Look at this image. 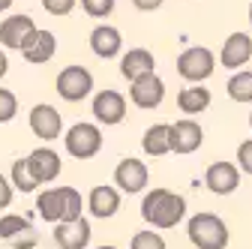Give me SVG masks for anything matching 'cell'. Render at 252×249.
Returning <instances> with one entry per match:
<instances>
[{
    "label": "cell",
    "instance_id": "6da1fadb",
    "mask_svg": "<svg viewBox=\"0 0 252 249\" xmlns=\"http://www.w3.org/2000/svg\"><path fill=\"white\" fill-rule=\"evenodd\" d=\"M186 216V198L159 186V189H150L141 198V219L153 228V231H165L174 228L177 222H183Z\"/></svg>",
    "mask_w": 252,
    "mask_h": 249
},
{
    "label": "cell",
    "instance_id": "7a4b0ae2",
    "mask_svg": "<svg viewBox=\"0 0 252 249\" xmlns=\"http://www.w3.org/2000/svg\"><path fill=\"white\" fill-rule=\"evenodd\" d=\"M36 213L45 222H72L81 216V192L75 186H57V189H45L36 198Z\"/></svg>",
    "mask_w": 252,
    "mask_h": 249
},
{
    "label": "cell",
    "instance_id": "3957f363",
    "mask_svg": "<svg viewBox=\"0 0 252 249\" xmlns=\"http://www.w3.org/2000/svg\"><path fill=\"white\" fill-rule=\"evenodd\" d=\"M186 234L192 240V246L198 249H225L228 246V225L216 213H195L186 222Z\"/></svg>",
    "mask_w": 252,
    "mask_h": 249
},
{
    "label": "cell",
    "instance_id": "277c9868",
    "mask_svg": "<svg viewBox=\"0 0 252 249\" xmlns=\"http://www.w3.org/2000/svg\"><path fill=\"white\" fill-rule=\"evenodd\" d=\"M216 69V57L210 48L195 45V48H186L183 54H177V72L180 78H186L189 84H201L204 78H210Z\"/></svg>",
    "mask_w": 252,
    "mask_h": 249
},
{
    "label": "cell",
    "instance_id": "5b68a950",
    "mask_svg": "<svg viewBox=\"0 0 252 249\" xmlns=\"http://www.w3.org/2000/svg\"><path fill=\"white\" fill-rule=\"evenodd\" d=\"M54 87H57V96L63 102H81V99L90 96V90H93V75H90V69L72 63V66L57 72Z\"/></svg>",
    "mask_w": 252,
    "mask_h": 249
},
{
    "label": "cell",
    "instance_id": "8992f818",
    "mask_svg": "<svg viewBox=\"0 0 252 249\" xmlns=\"http://www.w3.org/2000/svg\"><path fill=\"white\" fill-rule=\"evenodd\" d=\"M66 150L75 159H93L102 150V129L93 126V123L78 120L75 126H69V132H66Z\"/></svg>",
    "mask_w": 252,
    "mask_h": 249
},
{
    "label": "cell",
    "instance_id": "52a82bcc",
    "mask_svg": "<svg viewBox=\"0 0 252 249\" xmlns=\"http://www.w3.org/2000/svg\"><path fill=\"white\" fill-rule=\"evenodd\" d=\"M147 180H150V171L141 159L135 156H126L117 162L114 168V189L117 192H126V195H138L147 189Z\"/></svg>",
    "mask_w": 252,
    "mask_h": 249
},
{
    "label": "cell",
    "instance_id": "ba28073f",
    "mask_svg": "<svg viewBox=\"0 0 252 249\" xmlns=\"http://www.w3.org/2000/svg\"><path fill=\"white\" fill-rule=\"evenodd\" d=\"M90 111L96 117V123H102V126H117L126 117V96L120 90H111V87L99 90L90 102Z\"/></svg>",
    "mask_w": 252,
    "mask_h": 249
},
{
    "label": "cell",
    "instance_id": "9c48e42d",
    "mask_svg": "<svg viewBox=\"0 0 252 249\" xmlns=\"http://www.w3.org/2000/svg\"><path fill=\"white\" fill-rule=\"evenodd\" d=\"M129 96H132V102H135L138 108H144V111L159 108L162 99H165V81L156 75V72H147V75H141V78H135V81L129 84Z\"/></svg>",
    "mask_w": 252,
    "mask_h": 249
},
{
    "label": "cell",
    "instance_id": "30bf717a",
    "mask_svg": "<svg viewBox=\"0 0 252 249\" xmlns=\"http://www.w3.org/2000/svg\"><path fill=\"white\" fill-rule=\"evenodd\" d=\"M204 141V132L195 120L168 123V153H195Z\"/></svg>",
    "mask_w": 252,
    "mask_h": 249
},
{
    "label": "cell",
    "instance_id": "8fae6325",
    "mask_svg": "<svg viewBox=\"0 0 252 249\" xmlns=\"http://www.w3.org/2000/svg\"><path fill=\"white\" fill-rule=\"evenodd\" d=\"M204 186L213 192V195H231V192H237V186H240V171H237V165L234 162H213V165H207V171H204Z\"/></svg>",
    "mask_w": 252,
    "mask_h": 249
},
{
    "label": "cell",
    "instance_id": "7c38bea8",
    "mask_svg": "<svg viewBox=\"0 0 252 249\" xmlns=\"http://www.w3.org/2000/svg\"><path fill=\"white\" fill-rule=\"evenodd\" d=\"M30 129H33L36 138L42 141H54L63 129V120H60V111L48 102H39L33 105V111H30Z\"/></svg>",
    "mask_w": 252,
    "mask_h": 249
},
{
    "label": "cell",
    "instance_id": "4fadbf2b",
    "mask_svg": "<svg viewBox=\"0 0 252 249\" xmlns=\"http://www.w3.org/2000/svg\"><path fill=\"white\" fill-rule=\"evenodd\" d=\"M54 51H57V39H54V33L51 30H33L27 39H24V45H21V54H24V60L27 63H48V60L54 57Z\"/></svg>",
    "mask_w": 252,
    "mask_h": 249
},
{
    "label": "cell",
    "instance_id": "5bb4252c",
    "mask_svg": "<svg viewBox=\"0 0 252 249\" xmlns=\"http://www.w3.org/2000/svg\"><path fill=\"white\" fill-rule=\"evenodd\" d=\"M90 222L84 219V216H78V219L72 222H57L54 225V243L60 249H84L90 243Z\"/></svg>",
    "mask_w": 252,
    "mask_h": 249
},
{
    "label": "cell",
    "instance_id": "9a60e30c",
    "mask_svg": "<svg viewBox=\"0 0 252 249\" xmlns=\"http://www.w3.org/2000/svg\"><path fill=\"white\" fill-rule=\"evenodd\" d=\"M87 210H90V216H96V219H111L120 210V192L108 183L93 186L90 195H87Z\"/></svg>",
    "mask_w": 252,
    "mask_h": 249
},
{
    "label": "cell",
    "instance_id": "2e32d148",
    "mask_svg": "<svg viewBox=\"0 0 252 249\" xmlns=\"http://www.w3.org/2000/svg\"><path fill=\"white\" fill-rule=\"evenodd\" d=\"M123 48V39H120V30L111 27V24H96L90 30V51L102 57V60H111L117 57Z\"/></svg>",
    "mask_w": 252,
    "mask_h": 249
},
{
    "label": "cell",
    "instance_id": "e0dca14e",
    "mask_svg": "<svg viewBox=\"0 0 252 249\" xmlns=\"http://www.w3.org/2000/svg\"><path fill=\"white\" fill-rule=\"evenodd\" d=\"M249 57H252V39L249 33H231L222 45V54H219V60H222V66L225 69H243V63H249Z\"/></svg>",
    "mask_w": 252,
    "mask_h": 249
},
{
    "label": "cell",
    "instance_id": "ac0fdd59",
    "mask_svg": "<svg viewBox=\"0 0 252 249\" xmlns=\"http://www.w3.org/2000/svg\"><path fill=\"white\" fill-rule=\"evenodd\" d=\"M36 30V24H33V18L30 15H9L3 24H0V45L3 48H18L21 51V45H24V39L30 36Z\"/></svg>",
    "mask_w": 252,
    "mask_h": 249
},
{
    "label": "cell",
    "instance_id": "d6986e66",
    "mask_svg": "<svg viewBox=\"0 0 252 249\" xmlns=\"http://www.w3.org/2000/svg\"><path fill=\"white\" fill-rule=\"evenodd\" d=\"M24 162H27V171L36 177V183H51L60 174V156L48 147H36Z\"/></svg>",
    "mask_w": 252,
    "mask_h": 249
},
{
    "label": "cell",
    "instance_id": "ffe728a7",
    "mask_svg": "<svg viewBox=\"0 0 252 249\" xmlns=\"http://www.w3.org/2000/svg\"><path fill=\"white\" fill-rule=\"evenodd\" d=\"M147 72H156V57L147 48H129L120 57V75L126 81H135Z\"/></svg>",
    "mask_w": 252,
    "mask_h": 249
},
{
    "label": "cell",
    "instance_id": "44dd1931",
    "mask_svg": "<svg viewBox=\"0 0 252 249\" xmlns=\"http://www.w3.org/2000/svg\"><path fill=\"white\" fill-rule=\"evenodd\" d=\"M210 105V90L204 84H189L177 93V108L186 114H201Z\"/></svg>",
    "mask_w": 252,
    "mask_h": 249
},
{
    "label": "cell",
    "instance_id": "7402d4cb",
    "mask_svg": "<svg viewBox=\"0 0 252 249\" xmlns=\"http://www.w3.org/2000/svg\"><path fill=\"white\" fill-rule=\"evenodd\" d=\"M141 150L147 156H165L168 153V123H156L141 135Z\"/></svg>",
    "mask_w": 252,
    "mask_h": 249
},
{
    "label": "cell",
    "instance_id": "603a6c76",
    "mask_svg": "<svg viewBox=\"0 0 252 249\" xmlns=\"http://www.w3.org/2000/svg\"><path fill=\"white\" fill-rule=\"evenodd\" d=\"M225 90H228V96H231L234 102H252V72L237 69V72L228 78Z\"/></svg>",
    "mask_w": 252,
    "mask_h": 249
},
{
    "label": "cell",
    "instance_id": "cb8c5ba5",
    "mask_svg": "<svg viewBox=\"0 0 252 249\" xmlns=\"http://www.w3.org/2000/svg\"><path fill=\"white\" fill-rule=\"evenodd\" d=\"M9 186H12V189H18V192H33V189H39L36 177L27 171V162H24V159H15V162H12Z\"/></svg>",
    "mask_w": 252,
    "mask_h": 249
},
{
    "label": "cell",
    "instance_id": "d4e9b609",
    "mask_svg": "<svg viewBox=\"0 0 252 249\" xmlns=\"http://www.w3.org/2000/svg\"><path fill=\"white\" fill-rule=\"evenodd\" d=\"M30 231V222L24 219V216H18V213H6L3 219H0V240H18L21 234H27Z\"/></svg>",
    "mask_w": 252,
    "mask_h": 249
},
{
    "label": "cell",
    "instance_id": "484cf974",
    "mask_svg": "<svg viewBox=\"0 0 252 249\" xmlns=\"http://www.w3.org/2000/svg\"><path fill=\"white\" fill-rule=\"evenodd\" d=\"M129 249H168V246H165V240H162V234H159V231L144 228V231L132 234V240H129Z\"/></svg>",
    "mask_w": 252,
    "mask_h": 249
},
{
    "label": "cell",
    "instance_id": "4316f807",
    "mask_svg": "<svg viewBox=\"0 0 252 249\" xmlns=\"http://www.w3.org/2000/svg\"><path fill=\"white\" fill-rule=\"evenodd\" d=\"M15 114H18V99H15V93L6 90V87H0V123H9Z\"/></svg>",
    "mask_w": 252,
    "mask_h": 249
},
{
    "label": "cell",
    "instance_id": "83f0119b",
    "mask_svg": "<svg viewBox=\"0 0 252 249\" xmlns=\"http://www.w3.org/2000/svg\"><path fill=\"white\" fill-rule=\"evenodd\" d=\"M81 9L90 18H108L114 12V0H81Z\"/></svg>",
    "mask_w": 252,
    "mask_h": 249
},
{
    "label": "cell",
    "instance_id": "f1b7e54d",
    "mask_svg": "<svg viewBox=\"0 0 252 249\" xmlns=\"http://www.w3.org/2000/svg\"><path fill=\"white\" fill-rule=\"evenodd\" d=\"M237 171L240 174H252V138H246V141H240V147H237Z\"/></svg>",
    "mask_w": 252,
    "mask_h": 249
},
{
    "label": "cell",
    "instance_id": "f546056e",
    "mask_svg": "<svg viewBox=\"0 0 252 249\" xmlns=\"http://www.w3.org/2000/svg\"><path fill=\"white\" fill-rule=\"evenodd\" d=\"M75 3L78 0H42V6H45V12L48 15H69L72 9H75Z\"/></svg>",
    "mask_w": 252,
    "mask_h": 249
},
{
    "label": "cell",
    "instance_id": "4dcf8cb0",
    "mask_svg": "<svg viewBox=\"0 0 252 249\" xmlns=\"http://www.w3.org/2000/svg\"><path fill=\"white\" fill-rule=\"evenodd\" d=\"M36 243H39V234H36L33 228H30L27 234H21L18 240H12V249H33Z\"/></svg>",
    "mask_w": 252,
    "mask_h": 249
},
{
    "label": "cell",
    "instance_id": "1f68e13d",
    "mask_svg": "<svg viewBox=\"0 0 252 249\" xmlns=\"http://www.w3.org/2000/svg\"><path fill=\"white\" fill-rule=\"evenodd\" d=\"M12 186H9V180L3 177V174H0V210H3V207H9V201H12Z\"/></svg>",
    "mask_w": 252,
    "mask_h": 249
},
{
    "label": "cell",
    "instance_id": "d6a6232c",
    "mask_svg": "<svg viewBox=\"0 0 252 249\" xmlns=\"http://www.w3.org/2000/svg\"><path fill=\"white\" fill-rule=\"evenodd\" d=\"M132 3H135L141 12H153V9H159V6L165 3V0H132Z\"/></svg>",
    "mask_w": 252,
    "mask_h": 249
},
{
    "label": "cell",
    "instance_id": "836d02e7",
    "mask_svg": "<svg viewBox=\"0 0 252 249\" xmlns=\"http://www.w3.org/2000/svg\"><path fill=\"white\" fill-rule=\"evenodd\" d=\"M6 69H9V57H6L3 51H0V78L6 75Z\"/></svg>",
    "mask_w": 252,
    "mask_h": 249
},
{
    "label": "cell",
    "instance_id": "e575fe53",
    "mask_svg": "<svg viewBox=\"0 0 252 249\" xmlns=\"http://www.w3.org/2000/svg\"><path fill=\"white\" fill-rule=\"evenodd\" d=\"M12 6V0H0V12H3V9H9Z\"/></svg>",
    "mask_w": 252,
    "mask_h": 249
},
{
    "label": "cell",
    "instance_id": "d590c367",
    "mask_svg": "<svg viewBox=\"0 0 252 249\" xmlns=\"http://www.w3.org/2000/svg\"><path fill=\"white\" fill-rule=\"evenodd\" d=\"M249 24H252V3H249Z\"/></svg>",
    "mask_w": 252,
    "mask_h": 249
},
{
    "label": "cell",
    "instance_id": "8d00e7d4",
    "mask_svg": "<svg viewBox=\"0 0 252 249\" xmlns=\"http://www.w3.org/2000/svg\"><path fill=\"white\" fill-rule=\"evenodd\" d=\"M99 249H117V246H99Z\"/></svg>",
    "mask_w": 252,
    "mask_h": 249
},
{
    "label": "cell",
    "instance_id": "74e56055",
    "mask_svg": "<svg viewBox=\"0 0 252 249\" xmlns=\"http://www.w3.org/2000/svg\"><path fill=\"white\" fill-rule=\"evenodd\" d=\"M249 126H252V114H249Z\"/></svg>",
    "mask_w": 252,
    "mask_h": 249
}]
</instances>
